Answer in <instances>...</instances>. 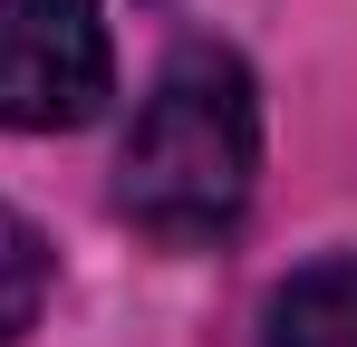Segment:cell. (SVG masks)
<instances>
[{
	"mask_svg": "<svg viewBox=\"0 0 357 347\" xmlns=\"http://www.w3.org/2000/svg\"><path fill=\"white\" fill-rule=\"evenodd\" d=\"M251 174H261V87L232 49L193 39L165 58V77L145 87L135 135L116 155V213L145 241H222L251 203Z\"/></svg>",
	"mask_w": 357,
	"mask_h": 347,
	"instance_id": "1",
	"label": "cell"
},
{
	"mask_svg": "<svg viewBox=\"0 0 357 347\" xmlns=\"http://www.w3.org/2000/svg\"><path fill=\"white\" fill-rule=\"evenodd\" d=\"M116 49L97 0H0V125L68 135L107 107Z\"/></svg>",
	"mask_w": 357,
	"mask_h": 347,
	"instance_id": "2",
	"label": "cell"
},
{
	"mask_svg": "<svg viewBox=\"0 0 357 347\" xmlns=\"http://www.w3.org/2000/svg\"><path fill=\"white\" fill-rule=\"evenodd\" d=\"M261 347H357V261H309L280 280Z\"/></svg>",
	"mask_w": 357,
	"mask_h": 347,
	"instance_id": "3",
	"label": "cell"
},
{
	"mask_svg": "<svg viewBox=\"0 0 357 347\" xmlns=\"http://www.w3.org/2000/svg\"><path fill=\"white\" fill-rule=\"evenodd\" d=\"M39 299H49V251L20 213H0V338H20L39 318Z\"/></svg>",
	"mask_w": 357,
	"mask_h": 347,
	"instance_id": "4",
	"label": "cell"
}]
</instances>
